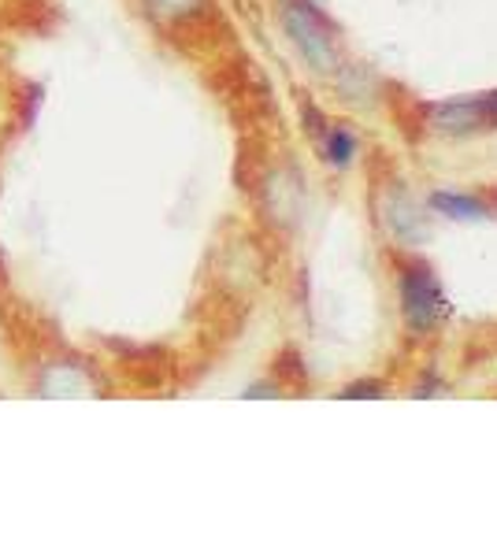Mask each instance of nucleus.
Masks as SVG:
<instances>
[{"mask_svg": "<svg viewBox=\"0 0 497 556\" xmlns=\"http://www.w3.org/2000/svg\"><path fill=\"white\" fill-rule=\"evenodd\" d=\"M401 304L412 330H435L449 316V304L442 298L438 282L431 278V271H420V267L401 275Z\"/></svg>", "mask_w": 497, "mask_h": 556, "instance_id": "1", "label": "nucleus"}, {"mask_svg": "<svg viewBox=\"0 0 497 556\" xmlns=\"http://www.w3.org/2000/svg\"><path fill=\"white\" fill-rule=\"evenodd\" d=\"M286 30H290V38L297 41V49L305 52V60H309L312 67H320V71H331L334 67L331 38L323 34L320 20H315L309 8H301V4L286 8Z\"/></svg>", "mask_w": 497, "mask_h": 556, "instance_id": "2", "label": "nucleus"}, {"mask_svg": "<svg viewBox=\"0 0 497 556\" xmlns=\"http://www.w3.org/2000/svg\"><path fill=\"white\" fill-rule=\"evenodd\" d=\"M431 119H435L438 130H475L483 127V112H479L475 101H449V104H435L431 108Z\"/></svg>", "mask_w": 497, "mask_h": 556, "instance_id": "3", "label": "nucleus"}, {"mask_svg": "<svg viewBox=\"0 0 497 556\" xmlns=\"http://www.w3.org/2000/svg\"><path fill=\"white\" fill-rule=\"evenodd\" d=\"M431 204L442 212V215H449V219H483L486 208L475 201V197H464V193H435L431 197Z\"/></svg>", "mask_w": 497, "mask_h": 556, "instance_id": "4", "label": "nucleus"}, {"mask_svg": "<svg viewBox=\"0 0 497 556\" xmlns=\"http://www.w3.org/2000/svg\"><path fill=\"white\" fill-rule=\"evenodd\" d=\"M349 156H352V138L346 130H334L331 134V160L334 164H346Z\"/></svg>", "mask_w": 497, "mask_h": 556, "instance_id": "5", "label": "nucleus"}, {"mask_svg": "<svg viewBox=\"0 0 497 556\" xmlns=\"http://www.w3.org/2000/svg\"><path fill=\"white\" fill-rule=\"evenodd\" d=\"M479 112H483V119L486 123H497V93H490V97H479Z\"/></svg>", "mask_w": 497, "mask_h": 556, "instance_id": "6", "label": "nucleus"}]
</instances>
